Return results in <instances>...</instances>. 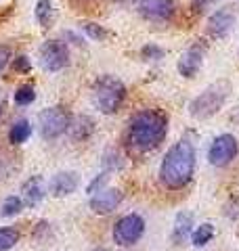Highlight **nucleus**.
<instances>
[{
	"instance_id": "7c9ffc66",
	"label": "nucleus",
	"mask_w": 239,
	"mask_h": 251,
	"mask_svg": "<svg viewBox=\"0 0 239 251\" xmlns=\"http://www.w3.org/2000/svg\"><path fill=\"white\" fill-rule=\"evenodd\" d=\"M0 117H2V107H0Z\"/></svg>"
},
{
	"instance_id": "6ab92c4d",
	"label": "nucleus",
	"mask_w": 239,
	"mask_h": 251,
	"mask_svg": "<svg viewBox=\"0 0 239 251\" xmlns=\"http://www.w3.org/2000/svg\"><path fill=\"white\" fill-rule=\"evenodd\" d=\"M212 239H214V226L210 222L195 226V230L191 232V243H193V247H206Z\"/></svg>"
},
{
	"instance_id": "412c9836",
	"label": "nucleus",
	"mask_w": 239,
	"mask_h": 251,
	"mask_svg": "<svg viewBox=\"0 0 239 251\" xmlns=\"http://www.w3.org/2000/svg\"><path fill=\"white\" fill-rule=\"evenodd\" d=\"M19 230L13 226H2L0 228V251H9L19 243Z\"/></svg>"
},
{
	"instance_id": "cd10ccee",
	"label": "nucleus",
	"mask_w": 239,
	"mask_h": 251,
	"mask_svg": "<svg viewBox=\"0 0 239 251\" xmlns=\"http://www.w3.org/2000/svg\"><path fill=\"white\" fill-rule=\"evenodd\" d=\"M214 2H216V0H191V9H193V13L202 15V13L208 11Z\"/></svg>"
},
{
	"instance_id": "20e7f679",
	"label": "nucleus",
	"mask_w": 239,
	"mask_h": 251,
	"mask_svg": "<svg viewBox=\"0 0 239 251\" xmlns=\"http://www.w3.org/2000/svg\"><path fill=\"white\" fill-rule=\"evenodd\" d=\"M229 94H231V84L227 80L214 82L189 103V113L195 120H210L225 107Z\"/></svg>"
},
{
	"instance_id": "1a4fd4ad",
	"label": "nucleus",
	"mask_w": 239,
	"mask_h": 251,
	"mask_svg": "<svg viewBox=\"0 0 239 251\" xmlns=\"http://www.w3.org/2000/svg\"><path fill=\"white\" fill-rule=\"evenodd\" d=\"M177 2L174 0H139L137 11L143 19L153 23H168L177 15Z\"/></svg>"
},
{
	"instance_id": "ddd939ff",
	"label": "nucleus",
	"mask_w": 239,
	"mask_h": 251,
	"mask_svg": "<svg viewBox=\"0 0 239 251\" xmlns=\"http://www.w3.org/2000/svg\"><path fill=\"white\" fill-rule=\"evenodd\" d=\"M78 186H80V174L78 172L63 170V172H57V174L53 176V180L49 182V193L53 195V197L63 199V197L74 195Z\"/></svg>"
},
{
	"instance_id": "a211bd4d",
	"label": "nucleus",
	"mask_w": 239,
	"mask_h": 251,
	"mask_svg": "<svg viewBox=\"0 0 239 251\" xmlns=\"http://www.w3.org/2000/svg\"><path fill=\"white\" fill-rule=\"evenodd\" d=\"M36 21L42 29H49L53 25V17H55V9H53V2L51 0H38L36 2Z\"/></svg>"
},
{
	"instance_id": "c85d7f7f",
	"label": "nucleus",
	"mask_w": 239,
	"mask_h": 251,
	"mask_svg": "<svg viewBox=\"0 0 239 251\" xmlns=\"http://www.w3.org/2000/svg\"><path fill=\"white\" fill-rule=\"evenodd\" d=\"M65 38H67V40H71V44L84 46V38H82V36H78V34H74V31H65Z\"/></svg>"
},
{
	"instance_id": "f3484780",
	"label": "nucleus",
	"mask_w": 239,
	"mask_h": 251,
	"mask_svg": "<svg viewBox=\"0 0 239 251\" xmlns=\"http://www.w3.org/2000/svg\"><path fill=\"white\" fill-rule=\"evenodd\" d=\"M31 136V124L28 120H17L11 130H9V143L13 147H19V145H26Z\"/></svg>"
},
{
	"instance_id": "7ed1b4c3",
	"label": "nucleus",
	"mask_w": 239,
	"mask_h": 251,
	"mask_svg": "<svg viewBox=\"0 0 239 251\" xmlns=\"http://www.w3.org/2000/svg\"><path fill=\"white\" fill-rule=\"evenodd\" d=\"M92 97H94V107L105 115H114L122 109L128 90L122 80L116 75H99L92 84Z\"/></svg>"
},
{
	"instance_id": "4468645a",
	"label": "nucleus",
	"mask_w": 239,
	"mask_h": 251,
	"mask_svg": "<svg viewBox=\"0 0 239 251\" xmlns=\"http://www.w3.org/2000/svg\"><path fill=\"white\" fill-rule=\"evenodd\" d=\"M46 197V184H44V178L40 174L30 176L26 182L21 184V199H23V205L26 207H38L40 203L44 201Z\"/></svg>"
},
{
	"instance_id": "2eb2a0df",
	"label": "nucleus",
	"mask_w": 239,
	"mask_h": 251,
	"mask_svg": "<svg viewBox=\"0 0 239 251\" xmlns=\"http://www.w3.org/2000/svg\"><path fill=\"white\" fill-rule=\"evenodd\" d=\"M67 134H69L71 140H76V143H86V140L94 134V120H92V117H89V115L71 117Z\"/></svg>"
},
{
	"instance_id": "39448f33",
	"label": "nucleus",
	"mask_w": 239,
	"mask_h": 251,
	"mask_svg": "<svg viewBox=\"0 0 239 251\" xmlns=\"http://www.w3.org/2000/svg\"><path fill=\"white\" fill-rule=\"evenodd\" d=\"M69 122H71V113L63 105L46 107L38 113L40 136L44 140H57L59 136H63L67 132Z\"/></svg>"
},
{
	"instance_id": "f257e3e1",
	"label": "nucleus",
	"mask_w": 239,
	"mask_h": 251,
	"mask_svg": "<svg viewBox=\"0 0 239 251\" xmlns=\"http://www.w3.org/2000/svg\"><path fill=\"white\" fill-rule=\"evenodd\" d=\"M166 134H168V115L162 109H141L128 122L126 145L134 153H149L164 143Z\"/></svg>"
},
{
	"instance_id": "6e6552de",
	"label": "nucleus",
	"mask_w": 239,
	"mask_h": 251,
	"mask_svg": "<svg viewBox=\"0 0 239 251\" xmlns=\"http://www.w3.org/2000/svg\"><path fill=\"white\" fill-rule=\"evenodd\" d=\"M239 155V143L233 134H218L208 149V161L214 168H227Z\"/></svg>"
},
{
	"instance_id": "0eeeda50",
	"label": "nucleus",
	"mask_w": 239,
	"mask_h": 251,
	"mask_svg": "<svg viewBox=\"0 0 239 251\" xmlns=\"http://www.w3.org/2000/svg\"><path fill=\"white\" fill-rule=\"evenodd\" d=\"M145 234V220L139 214H126L114 224L111 239L120 247H132L143 239Z\"/></svg>"
},
{
	"instance_id": "f03ea898",
	"label": "nucleus",
	"mask_w": 239,
	"mask_h": 251,
	"mask_svg": "<svg viewBox=\"0 0 239 251\" xmlns=\"http://www.w3.org/2000/svg\"><path fill=\"white\" fill-rule=\"evenodd\" d=\"M195 163L197 153L193 143L182 138L166 151L162 166H159V180L168 191H180L193 180Z\"/></svg>"
},
{
	"instance_id": "a878e982",
	"label": "nucleus",
	"mask_w": 239,
	"mask_h": 251,
	"mask_svg": "<svg viewBox=\"0 0 239 251\" xmlns=\"http://www.w3.org/2000/svg\"><path fill=\"white\" fill-rule=\"evenodd\" d=\"M11 67H13V72L26 75L31 72V61H30V57H26V54H19V57H15L11 61Z\"/></svg>"
},
{
	"instance_id": "4be33fe9",
	"label": "nucleus",
	"mask_w": 239,
	"mask_h": 251,
	"mask_svg": "<svg viewBox=\"0 0 239 251\" xmlns=\"http://www.w3.org/2000/svg\"><path fill=\"white\" fill-rule=\"evenodd\" d=\"M21 209H23V199L11 195V197H6L2 201V205H0V216L2 218H13V216L21 214Z\"/></svg>"
},
{
	"instance_id": "9b49d317",
	"label": "nucleus",
	"mask_w": 239,
	"mask_h": 251,
	"mask_svg": "<svg viewBox=\"0 0 239 251\" xmlns=\"http://www.w3.org/2000/svg\"><path fill=\"white\" fill-rule=\"evenodd\" d=\"M235 25V11L231 6H222V9L214 11L208 19V25H206V34L214 40H220L225 38Z\"/></svg>"
},
{
	"instance_id": "dca6fc26",
	"label": "nucleus",
	"mask_w": 239,
	"mask_h": 251,
	"mask_svg": "<svg viewBox=\"0 0 239 251\" xmlns=\"http://www.w3.org/2000/svg\"><path fill=\"white\" fill-rule=\"evenodd\" d=\"M193 222H195V216L191 214V211L182 209L177 214V218H174V226H172V241L177 243V245L185 243L191 237V232H193Z\"/></svg>"
},
{
	"instance_id": "aec40b11",
	"label": "nucleus",
	"mask_w": 239,
	"mask_h": 251,
	"mask_svg": "<svg viewBox=\"0 0 239 251\" xmlns=\"http://www.w3.org/2000/svg\"><path fill=\"white\" fill-rule=\"evenodd\" d=\"M13 100L17 107H28L36 100V88L31 84H21L13 94Z\"/></svg>"
},
{
	"instance_id": "f8f14e48",
	"label": "nucleus",
	"mask_w": 239,
	"mask_h": 251,
	"mask_svg": "<svg viewBox=\"0 0 239 251\" xmlns=\"http://www.w3.org/2000/svg\"><path fill=\"white\" fill-rule=\"evenodd\" d=\"M204 54H206V46L204 44H193L180 54V59L177 63L179 74L185 77V80H191L199 74V69L204 65Z\"/></svg>"
},
{
	"instance_id": "5701e85b",
	"label": "nucleus",
	"mask_w": 239,
	"mask_h": 251,
	"mask_svg": "<svg viewBox=\"0 0 239 251\" xmlns=\"http://www.w3.org/2000/svg\"><path fill=\"white\" fill-rule=\"evenodd\" d=\"M82 29H84V34L89 36L92 42H103V40H107V38L111 36L105 27L99 25V23H94V21H86V23H82Z\"/></svg>"
},
{
	"instance_id": "b1692460",
	"label": "nucleus",
	"mask_w": 239,
	"mask_h": 251,
	"mask_svg": "<svg viewBox=\"0 0 239 251\" xmlns=\"http://www.w3.org/2000/svg\"><path fill=\"white\" fill-rule=\"evenodd\" d=\"M141 57L145 59V61H159V59H164L166 57V50L162 49V46H157V44H145L141 49Z\"/></svg>"
},
{
	"instance_id": "bb28decb",
	"label": "nucleus",
	"mask_w": 239,
	"mask_h": 251,
	"mask_svg": "<svg viewBox=\"0 0 239 251\" xmlns=\"http://www.w3.org/2000/svg\"><path fill=\"white\" fill-rule=\"evenodd\" d=\"M13 61V50L9 44H0V74L9 67V63Z\"/></svg>"
},
{
	"instance_id": "393cba45",
	"label": "nucleus",
	"mask_w": 239,
	"mask_h": 251,
	"mask_svg": "<svg viewBox=\"0 0 239 251\" xmlns=\"http://www.w3.org/2000/svg\"><path fill=\"white\" fill-rule=\"evenodd\" d=\"M109 174L111 172H101V174L97 176V178H92L90 182H89V186H86V193H89V197L90 195H94V193H99V191H103L105 188V184H107V180H109Z\"/></svg>"
},
{
	"instance_id": "9d476101",
	"label": "nucleus",
	"mask_w": 239,
	"mask_h": 251,
	"mask_svg": "<svg viewBox=\"0 0 239 251\" xmlns=\"http://www.w3.org/2000/svg\"><path fill=\"white\" fill-rule=\"evenodd\" d=\"M124 203V193L120 188H109L105 186L103 191L90 195V201H89V207L92 214L97 216H109Z\"/></svg>"
},
{
	"instance_id": "c756f323",
	"label": "nucleus",
	"mask_w": 239,
	"mask_h": 251,
	"mask_svg": "<svg viewBox=\"0 0 239 251\" xmlns=\"http://www.w3.org/2000/svg\"><path fill=\"white\" fill-rule=\"evenodd\" d=\"M92 251H109V249H105V247H97V249H92Z\"/></svg>"
},
{
	"instance_id": "423d86ee",
	"label": "nucleus",
	"mask_w": 239,
	"mask_h": 251,
	"mask_svg": "<svg viewBox=\"0 0 239 251\" xmlns=\"http://www.w3.org/2000/svg\"><path fill=\"white\" fill-rule=\"evenodd\" d=\"M40 57V67L44 69L46 74H59L63 72L69 61H71V52L65 40H59V38H51V40L42 42L38 50Z\"/></svg>"
}]
</instances>
